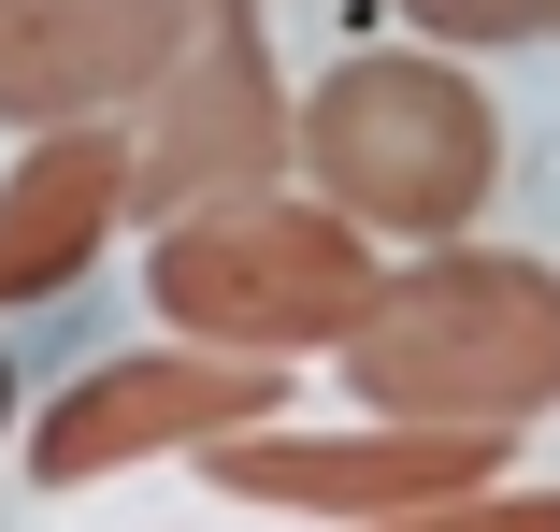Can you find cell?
Instances as JSON below:
<instances>
[{
	"instance_id": "6da1fadb",
	"label": "cell",
	"mask_w": 560,
	"mask_h": 532,
	"mask_svg": "<svg viewBox=\"0 0 560 532\" xmlns=\"http://www.w3.org/2000/svg\"><path fill=\"white\" fill-rule=\"evenodd\" d=\"M288 173L374 245H460L503 187V101L445 44H346L288 101Z\"/></svg>"
},
{
	"instance_id": "7a4b0ae2",
	"label": "cell",
	"mask_w": 560,
	"mask_h": 532,
	"mask_svg": "<svg viewBox=\"0 0 560 532\" xmlns=\"http://www.w3.org/2000/svg\"><path fill=\"white\" fill-rule=\"evenodd\" d=\"M346 360L360 417H489V432H532L560 403V274L517 245H402L360 302Z\"/></svg>"
},
{
	"instance_id": "3957f363",
	"label": "cell",
	"mask_w": 560,
	"mask_h": 532,
	"mask_svg": "<svg viewBox=\"0 0 560 532\" xmlns=\"http://www.w3.org/2000/svg\"><path fill=\"white\" fill-rule=\"evenodd\" d=\"M374 231H346L316 187H231L144 231V302L173 346H231V360H316L360 332L374 302Z\"/></svg>"
},
{
	"instance_id": "277c9868",
	"label": "cell",
	"mask_w": 560,
	"mask_h": 532,
	"mask_svg": "<svg viewBox=\"0 0 560 532\" xmlns=\"http://www.w3.org/2000/svg\"><path fill=\"white\" fill-rule=\"evenodd\" d=\"M517 461V432L489 417H259V432L201 447V489L231 504H273V518H417V504H460Z\"/></svg>"
},
{
	"instance_id": "5b68a950",
	"label": "cell",
	"mask_w": 560,
	"mask_h": 532,
	"mask_svg": "<svg viewBox=\"0 0 560 532\" xmlns=\"http://www.w3.org/2000/svg\"><path fill=\"white\" fill-rule=\"evenodd\" d=\"M288 417V360H231V346H130L86 360L44 417H30V489H116L144 461H201Z\"/></svg>"
},
{
	"instance_id": "8992f818",
	"label": "cell",
	"mask_w": 560,
	"mask_h": 532,
	"mask_svg": "<svg viewBox=\"0 0 560 532\" xmlns=\"http://www.w3.org/2000/svg\"><path fill=\"white\" fill-rule=\"evenodd\" d=\"M231 187H288V72H273L259 0H215L201 44L130 101V231L231 201Z\"/></svg>"
},
{
	"instance_id": "52a82bcc",
	"label": "cell",
	"mask_w": 560,
	"mask_h": 532,
	"mask_svg": "<svg viewBox=\"0 0 560 532\" xmlns=\"http://www.w3.org/2000/svg\"><path fill=\"white\" fill-rule=\"evenodd\" d=\"M215 0H0V130H86L201 44Z\"/></svg>"
},
{
	"instance_id": "ba28073f",
	"label": "cell",
	"mask_w": 560,
	"mask_h": 532,
	"mask_svg": "<svg viewBox=\"0 0 560 532\" xmlns=\"http://www.w3.org/2000/svg\"><path fill=\"white\" fill-rule=\"evenodd\" d=\"M116 231H130V116L30 130L15 173H0V316H15V302H58L72 274H101Z\"/></svg>"
},
{
	"instance_id": "9c48e42d",
	"label": "cell",
	"mask_w": 560,
	"mask_h": 532,
	"mask_svg": "<svg viewBox=\"0 0 560 532\" xmlns=\"http://www.w3.org/2000/svg\"><path fill=\"white\" fill-rule=\"evenodd\" d=\"M388 15H417L445 58H503V44H560V0H388Z\"/></svg>"
},
{
	"instance_id": "30bf717a",
	"label": "cell",
	"mask_w": 560,
	"mask_h": 532,
	"mask_svg": "<svg viewBox=\"0 0 560 532\" xmlns=\"http://www.w3.org/2000/svg\"><path fill=\"white\" fill-rule=\"evenodd\" d=\"M360 532H560V489H517V475H489V489H460V504H417V518H360Z\"/></svg>"
},
{
	"instance_id": "8fae6325",
	"label": "cell",
	"mask_w": 560,
	"mask_h": 532,
	"mask_svg": "<svg viewBox=\"0 0 560 532\" xmlns=\"http://www.w3.org/2000/svg\"><path fill=\"white\" fill-rule=\"evenodd\" d=\"M0 432H15V360H0Z\"/></svg>"
}]
</instances>
